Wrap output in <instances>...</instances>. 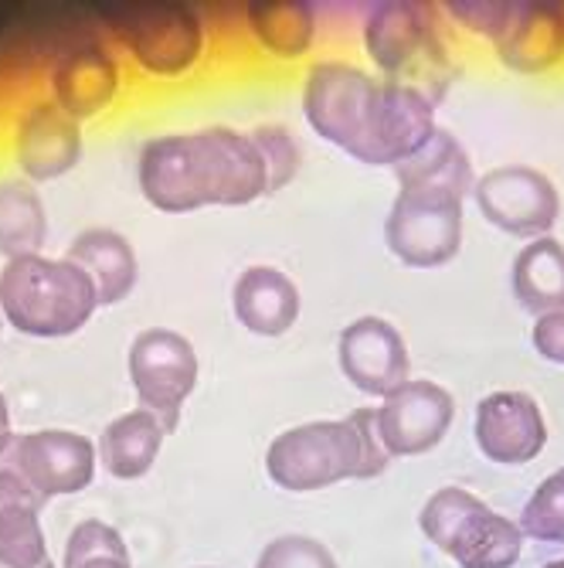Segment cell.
<instances>
[{"label": "cell", "instance_id": "obj_23", "mask_svg": "<svg viewBox=\"0 0 564 568\" xmlns=\"http://www.w3.org/2000/svg\"><path fill=\"white\" fill-rule=\"evenodd\" d=\"M510 286L534 317L564 310V245L554 235L527 242L510 270Z\"/></svg>", "mask_w": 564, "mask_h": 568}, {"label": "cell", "instance_id": "obj_5", "mask_svg": "<svg viewBox=\"0 0 564 568\" xmlns=\"http://www.w3.org/2000/svg\"><path fill=\"white\" fill-rule=\"evenodd\" d=\"M384 79L343 59H324L302 79V116L317 136L375 168V140Z\"/></svg>", "mask_w": 564, "mask_h": 568}, {"label": "cell", "instance_id": "obj_29", "mask_svg": "<svg viewBox=\"0 0 564 568\" xmlns=\"http://www.w3.org/2000/svg\"><path fill=\"white\" fill-rule=\"evenodd\" d=\"M255 568H340V565L324 541L310 535H283L259 551Z\"/></svg>", "mask_w": 564, "mask_h": 568}, {"label": "cell", "instance_id": "obj_36", "mask_svg": "<svg viewBox=\"0 0 564 568\" xmlns=\"http://www.w3.org/2000/svg\"><path fill=\"white\" fill-rule=\"evenodd\" d=\"M201 568H208V565H201Z\"/></svg>", "mask_w": 564, "mask_h": 568}, {"label": "cell", "instance_id": "obj_9", "mask_svg": "<svg viewBox=\"0 0 564 568\" xmlns=\"http://www.w3.org/2000/svg\"><path fill=\"white\" fill-rule=\"evenodd\" d=\"M130 382L140 408L153 412L161 426L177 433L181 412L191 392L197 388L201 361L194 344L171 327H146L130 344Z\"/></svg>", "mask_w": 564, "mask_h": 568}, {"label": "cell", "instance_id": "obj_13", "mask_svg": "<svg viewBox=\"0 0 564 568\" xmlns=\"http://www.w3.org/2000/svg\"><path fill=\"white\" fill-rule=\"evenodd\" d=\"M473 436L480 453L496 467H524L547 446L544 408L527 392H490L476 405Z\"/></svg>", "mask_w": 564, "mask_h": 568}, {"label": "cell", "instance_id": "obj_17", "mask_svg": "<svg viewBox=\"0 0 564 568\" xmlns=\"http://www.w3.org/2000/svg\"><path fill=\"white\" fill-rule=\"evenodd\" d=\"M120 92V69L113 55L99 44H79L59 59L51 72V95L55 106L75 123L92 120L110 106Z\"/></svg>", "mask_w": 564, "mask_h": 568}, {"label": "cell", "instance_id": "obj_30", "mask_svg": "<svg viewBox=\"0 0 564 568\" xmlns=\"http://www.w3.org/2000/svg\"><path fill=\"white\" fill-rule=\"evenodd\" d=\"M445 11H449L452 21H459L466 31H473V34H480L486 41H496L506 18H510V11H514V4H459V0H455V4H445Z\"/></svg>", "mask_w": 564, "mask_h": 568}, {"label": "cell", "instance_id": "obj_25", "mask_svg": "<svg viewBox=\"0 0 564 568\" xmlns=\"http://www.w3.org/2000/svg\"><path fill=\"white\" fill-rule=\"evenodd\" d=\"M48 242V212L31 181H0V255H41Z\"/></svg>", "mask_w": 564, "mask_h": 568}, {"label": "cell", "instance_id": "obj_7", "mask_svg": "<svg viewBox=\"0 0 564 568\" xmlns=\"http://www.w3.org/2000/svg\"><path fill=\"white\" fill-rule=\"evenodd\" d=\"M99 18L130 59L157 79H177L204 55V21L184 4H106Z\"/></svg>", "mask_w": 564, "mask_h": 568}, {"label": "cell", "instance_id": "obj_27", "mask_svg": "<svg viewBox=\"0 0 564 568\" xmlns=\"http://www.w3.org/2000/svg\"><path fill=\"white\" fill-rule=\"evenodd\" d=\"M521 531L531 541L564 545V467L537 484L521 510Z\"/></svg>", "mask_w": 564, "mask_h": 568}, {"label": "cell", "instance_id": "obj_19", "mask_svg": "<svg viewBox=\"0 0 564 568\" xmlns=\"http://www.w3.org/2000/svg\"><path fill=\"white\" fill-rule=\"evenodd\" d=\"M48 538L41 528V497L8 467H0V565L41 568Z\"/></svg>", "mask_w": 564, "mask_h": 568}, {"label": "cell", "instance_id": "obj_20", "mask_svg": "<svg viewBox=\"0 0 564 568\" xmlns=\"http://www.w3.org/2000/svg\"><path fill=\"white\" fill-rule=\"evenodd\" d=\"M95 286L99 293V306H113L120 300H126L140 280V263L136 252L130 245L126 235L113 232V229H85L72 239L69 255Z\"/></svg>", "mask_w": 564, "mask_h": 568}, {"label": "cell", "instance_id": "obj_6", "mask_svg": "<svg viewBox=\"0 0 564 568\" xmlns=\"http://www.w3.org/2000/svg\"><path fill=\"white\" fill-rule=\"evenodd\" d=\"M419 528L459 568H514L524 555L521 525L466 487H439L419 514Z\"/></svg>", "mask_w": 564, "mask_h": 568}, {"label": "cell", "instance_id": "obj_32", "mask_svg": "<svg viewBox=\"0 0 564 568\" xmlns=\"http://www.w3.org/2000/svg\"><path fill=\"white\" fill-rule=\"evenodd\" d=\"M11 443H14V429H11V405H8L4 392H0V459L8 456Z\"/></svg>", "mask_w": 564, "mask_h": 568}, {"label": "cell", "instance_id": "obj_21", "mask_svg": "<svg viewBox=\"0 0 564 568\" xmlns=\"http://www.w3.org/2000/svg\"><path fill=\"white\" fill-rule=\"evenodd\" d=\"M167 439V429L161 419L146 408H133L126 416L113 419L99 436V459L113 480H140L153 470L161 456V446Z\"/></svg>", "mask_w": 564, "mask_h": 568}, {"label": "cell", "instance_id": "obj_35", "mask_svg": "<svg viewBox=\"0 0 564 568\" xmlns=\"http://www.w3.org/2000/svg\"><path fill=\"white\" fill-rule=\"evenodd\" d=\"M0 324H4V314H0Z\"/></svg>", "mask_w": 564, "mask_h": 568}, {"label": "cell", "instance_id": "obj_1", "mask_svg": "<svg viewBox=\"0 0 564 568\" xmlns=\"http://www.w3.org/2000/svg\"><path fill=\"white\" fill-rule=\"evenodd\" d=\"M136 184L146 204L164 215L201 209H245L269 194L259 146L232 126L164 133L140 146Z\"/></svg>", "mask_w": 564, "mask_h": 568}, {"label": "cell", "instance_id": "obj_15", "mask_svg": "<svg viewBox=\"0 0 564 568\" xmlns=\"http://www.w3.org/2000/svg\"><path fill=\"white\" fill-rule=\"evenodd\" d=\"M82 158L79 123L55 106V99H38L18 116L14 161L28 181H59Z\"/></svg>", "mask_w": 564, "mask_h": 568}, {"label": "cell", "instance_id": "obj_10", "mask_svg": "<svg viewBox=\"0 0 564 568\" xmlns=\"http://www.w3.org/2000/svg\"><path fill=\"white\" fill-rule=\"evenodd\" d=\"M473 201L493 229L527 242L551 235L561 219V194L554 181L527 164H506L480 174Z\"/></svg>", "mask_w": 564, "mask_h": 568}, {"label": "cell", "instance_id": "obj_8", "mask_svg": "<svg viewBox=\"0 0 564 568\" xmlns=\"http://www.w3.org/2000/svg\"><path fill=\"white\" fill-rule=\"evenodd\" d=\"M463 197L429 187H398L384 219V245L408 270L449 266L463 248Z\"/></svg>", "mask_w": 564, "mask_h": 568}, {"label": "cell", "instance_id": "obj_33", "mask_svg": "<svg viewBox=\"0 0 564 568\" xmlns=\"http://www.w3.org/2000/svg\"><path fill=\"white\" fill-rule=\"evenodd\" d=\"M541 568H564V558H554V561H547V565H541Z\"/></svg>", "mask_w": 564, "mask_h": 568}, {"label": "cell", "instance_id": "obj_2", "mask_svg": "<svg viewBox=\"0 0 564 568\" xmlns=\"http://www.w3.org/2000/svg\"><path fill=\"white\" fill-rule=\"evenodd\" d=\"M391 453L378 429V408H353L347 419H317L279 433L266 449L269 480L289 494L327 490L343 480H375Z\"/></svg>", "mask_w": 564, "mask_h": 568}, {"label": "cell", "instance_id": "obj_18", "mask_svg": "<svg viewBox=\"0 0 564 568\" xmlns=\"http://www.w3.org/2000/svg\"><path fill=\"white\" fill-rule=\"evenodd\" d=\"M299 290L276 266H248L232 290L238 324L255 337H283L299 321Z\"/></svg>", "mask_w": 564, "mask_h": 568}, {"label": "cell", "instance_id": "obj_26", "mask_svg": "<svg viewBox=\"0 0 564 568\" xmlns=\"http://www.w3.org/2000/svg\"><path fill=\"white\" fill-rule=\"evenodd\" d=\"M62 565L65 568H133L123 535L99 518L79 521L72 528Z\"/></svg>", "mask_w": 564, "mask_h": 568}, {"label": "cell", "instance_id": "obj_4", "mask_svg": "<svg viewBox=\"0 0 564 568\" xmlns=\"http://www.w3.org/2000/svg\"><path fill=\"white\" fill-rule=\"evenodd\" d=\"M365 48L388 82L422 92L432 106L449 95L455 69L429 4H378L365 24Z\"/></svg>", "mask_w": 564, "mask_h": 568}, {"label": "cell", "instance_id": "obj_24", "mask_svg": "<svg viewBox=\"0 0 564 568\" xmlns=\"http://www.w3.org/2000/svg\"><path fill=\"white\" fill-rule=\"evenodd\" d=\"M245 21L252 38L259 41L273 59L296 62L310 55L317 44V14L310 4H248Z\"/></svg>", "mask_w": 564, "mask_h": 568}, {"label": "cell", "instance_id": "obj_31", "mask_svg": "<svg viewBox=\"0 0 564 568\" xmlns=\"http://www.w3.org/2000/svg\"><path fill=\"white\" fill-rule=\"evenodd\" d=\"M531 344L544 361L564 368V310H554V314H544L534 321Z\"/></svg>", "mask_w": 564, "mask_h": 568}, {"label": "cell", "instance_id": "obj_11", "mask_svg": "<svg viewBox=\"0 0 564 568\" xmlns=\"http://www.w3.org/2000/svg\"><path fill=\"white\" fill-rule=\"evenodd\" d=\"M4 459L8 470L18 474L41 500H51L92 487L99 449L89 436L72 429H38L14 436Z\"/></svg>", "mask_w": 564, "mask_h": 568}, {"label": "cell", "instance_id": "obj_12", "mask_svg": "<svg viewBox=\"0 0 564 568\" xmlns=\"http://www.w3.org/2000/svg\"><path fill=\"white\" fill-rule=\"evenodd\" d=\"M455 423V398L432 378H408L378 405V429L394 456L432 453Z\"/></svg>", "mask_w": 564, "mask_h": 568}, {"label": "cell", "instance_id": "obj_3", "mask_svg": "<svg viewBox=\"0 0 564 568\" xmlns=\"http://www.w3.org/2000/svg\"><path fill=\"white\" fill-rule=\"evenodd\" d=\"M95 310L99 293L72 260L21 255L0 270V314L18 334L41 341L72 337Z\"/></svg>", "mask_w": 564, "mask_h": 568}, {"label": "cell", "instance_id": "obj_16", "mask_svg": "<svg viewBox=\"0 0 564 568\" xmlns=\"http://www.w3.org/2000/svg\"><path fill=\"white\" fill-rule=\"evenodd\" d=\"M493 48L510 72L541 75L557 69L564 62V8L514 4Z\"/></svg>", "mask_w": 564, "mask_h": 568}, {"label": "cell", "instance_id": "obj_34", "mask_svg": "<svg viewBox=\"0 0 564 568\" xmlns=\"http://www.w3.org/2000/svg\"><path fill=\"white\" fill-rule=\"evenodd\" d=\"M0 568H4V565H0ZM41 568H59V565H55V561H51V558H48V561H44Z\"/></svg>", "mask_w": 564, "mask_h": 568}, {"label": "cell", "instance_id": "obj_14", "mask_svg": "<svg viewBox=\"0 0 564 568\" xmlns=\"http://www.w3.org/2000/svg\"><path fill=\"white\" fill-rule=\"evenodd\" d=\"M337 361L343 378L365 395H391L408 382L412 357L401 331L384 317H357L340 331Z\"/></svg>", "mask_w": 564, "mask_h": 568}, {"label": "cell", "instance_id": "obj_22", "mask_svg": "<svg viewBox=\"0 0 564 568\" xmlns=\"http://www.w3.org/2000/svg\"><path fill=\"white\" fill-rule=\"evenodd\" d=\"M394 178H398V187L449 191L463 201L476 187L473 161H470L466 146L459 143V136L452 130H442V126H435V133L429 136V143L419 153H412V158L394 168Z\"/></svg>", "mask_w": 564, "mask_h": 568}, {"label": "cell", "instance_id": "obj_28", "mask_svg": "<svg viewBox=\"0 0 564 568\" xmlns=\"http://www.w3.org/2000/svg\"><path fill=\"white\" fill-rule=\"evenodd\" d=\"M248 136L263 153L266 178H269V194L289 187L296 181L299 168H302V150H299V140L293 136V130L279 126V123H263V126H255Z\"/></svg>", "mask_w": 564, "mask_h": 568}]
</instances>
